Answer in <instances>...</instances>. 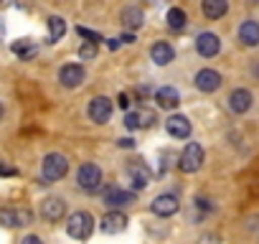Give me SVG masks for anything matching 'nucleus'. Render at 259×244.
Returning <instances> with one entry per match:
<instances>
[{
	"instance_id": "14",
	"label": "nucleus",
	"mask_w": 259,
	"mask_h": 244,
	"mask_svg": "<svg viewBox=\"0 0 259 244\" xmlns=\"http://www.w3.org/2000/svg\"><path fill=\"white\" fill-rule=\"evenodd\" d=\"M104 204L112 206L114 211H119L122 206H130V204H135V193H130V191H122V188H109L104 193Z\"/></svg>"
},
{
	"instance_id": "12",
	"label": "nucleus",
	"mask_w": 259,
	"mask_h": 244,
	"mask_svg": "<svg viewBox=\"0 0 259 244\" xmlns=\"http://www.w3.org/2000/svg\"><path fill=\"white\" fill-rule=\"evenodd\" d=\"M41 214H44L46 221H59V219H64V214H66V204H64V198H56V196L44 198V204H41Z\"/></svg>"
},
{
	"instance_id": "18",
	"label": "nucleus",
	"mask_w": 259,
	"mask_h": 244,
	"mask_svg": "<svg viewBox=\"0 0 259 244\" xmlns=\"http://www.w3.org/2000/svg\"><path fill=\"white\" fill-rule=\"evenodd\" d=\"M239 41L244 46H259V23L256 21H244L239 26Z\"/></svg>"
},
{
	"instance_id": "4",
	"label": "nucleus",
	"mask_w": 259,
	"mask_h": 244,
	"mask_svg": "<svg viewBox=\"0 0 259 244\" xmlns=\"http://www.w3.org/2000/svg\"><path fill=\"white\" fill-rule=\"evenodd\" d=\"M201 166H203V148H201L198 143H188V145L183 148V155H181V160H178V168H181L183 173H196Z\"/></svg>"
},
{
	"instance_id": "25",
	"label": "nucleus",
	"mask_w": 259,
	"mask_h": 244,
	"mask_svg": "<svg viewBox=\"0 0 259 244\" xmlns=\"http://www.w3.org/2000/svg\"><path fill=\"white\" fill-rule=\"evenodd\" d=\"M97 51H99V49H97V44H89V41H87V44L79 49V59H84V61L97 59Z\"/></svg>"
},
{
	"instance_id": "1",
	"label": "nucleus",
	"mask_w": 259,
	"mask_h": 244,
	"mask_svg": "<svg viewBox=\"0 0 259 244\" xmlns=\"http://www.w3.org/2000/svg\"><path fill=\"white\" fill-rule=\"evenodd\" d=\"M92 231H94V219H92L89 211H74V214L69 216V221H66V234H69L71 239L84 241V239L92 236Z\"/></svg>"
},
{
	"instance_id": "30",
	"label": "nucleus",
	"mask_w": 259,
	"mask_h": 244,
	"mask_svg": "<svg viewBox=\"0 0 259 244\" xmlns=\"http://www.w3.org/2000/svg\"><path fill=\"white\" fill-rule=\"evenodd\" d=\"M18 171L13 166H6V163H0V176H16Z\"/></svg>"
},
{
	"instance_id": "35",
	"label": "nucleus",
	"mask_w": 259,
	"mask_h": 244,
	"mask_svg": "<svg viewBox=\"0 0 259 244\" xmlns=\"http://www.w3.org/2000/svg\"><path fill=\"white\" fill-rule=\"evenodd\" d=\"M3 114H6V109H3V104H0V119H3Z\"/></svg>"
},
{
	"instance_id": "6",
	"label": "nucleus",
	"mask_w": 259,
	"mask_h": 244,
	"mask_svg": "<svg viewBox=\"0 0 259 244\" xmlns=\"http://www.w3.org/2000/svg\"><path fill=\"white\" fill-rule=\"evenodd\" d=\"M89 119L92 122H97V125H104V122H109V117H112V99H107V97H94L92 102H89Z\"/></svg>"
},
{
	"instance_id": "15",
	"label": "nucleus",
	"mask_w": 259,
	"mask_h": 244,
	"mask_svg": "<svg viewBox=\"0 0 259 244\" xmlns=\"http://www.w3.org/2000/svg\"><path fill=\"white\" fill-rule=\"evenodd\" d=\"M196 87H198L201 92H216V89L221 87L219 71H213V69H201V71L196 74Z\"/></svg>"
},
{
	"instance_id": "37",
	"label": "nucleus",
	"mask_w": 259,
	"mask_h": 244,
	"mask_svg": "<svg viewBox=\"0 0 259 244\" xmlns=\"http://www.w3.org/2000/svg\"><path fill=\"white\" fill-rule=\"evenodd\" d=\"M0 36H3V23H0Z\"/></svg>"
},
{
	"instance_id": "21",
	"label": "nucleus",
	"mask_w": 259,
	"mask_h": 244,
	"mask_svg": "<svg viewBox=\"0 0 259 244\" xmlns=\"http://www.w3.org/2000/svg\"><path fill=\"white\" fill-rule=\"evenodd\" d=\"M143 11L140 8H124L122 11V26L127 28V31H138L140 26H143Z\"/></svg>"
},
{
	"instance_id": "24",
	"label": "nucleus",
	"mask_w": 259,
	"mask_h": 244,
	"mask_svg": "<svg viewBox=\"0 0 259 244\" xmlns=\"http://www.w3.org/2000/svg\"><path fill=\"white\" fill-rule=\"evenodd\" d=\"M0 226H21L18 224V209H0Z\"/></svg>"
},
{
	"instance_id": "29",
	"label": "nucleus",
	"mask_w": 259,
	"mask_h": 244,
	"mask_svg": "<svg viewBox=\"0 0 259 244\" xmlns=\"http://www.w3.org/2000/svg\"><path fill=\"white\" fill-rule=\"evenodd\" d=\"M249 196H251L254 201H259V178L249 183Z\"/></svg>"
},
{
	"instance_id": "7",
	"label": "nucleus",
	"mask_w": 259,
	"mask_h": 244,
	"mask_svg": "<svg viewBox=\"0 0 259 244\" xmlns=\"http://www.w3.org/2000/svg\"><path fill=\"white\" fill-rule=\"evenodd\" d=\"M99 229L104 231V234H119V231H124L127 229V216L122 214V211H107L104 216H102V224H99Z\"/></svg>"
},
{
	"instance_id": "36",
	"label": "nucleus",
	"mask_w": 259,
	"mask_h": 244,
	"mask_svg": "<svg viewBox=\"0 0 259 244\" xmlns=\"http://www.w3.org/2000/svg\"><path fill=\"white\" fill-rule=\"evenodd\" d=\"M249 3H251V6H259V0H249Z\"/></svg>"
},
{
	"instance_id": "8",
	"label": "nucleus",
	"mask_w": 259,
	"mask_h": 244,
	"mask_svg": "<svg viewBox=\"0 0 259 244\" xmlns=\"http://www.w3.org/2000/svg\"><path fill=\"white\" fill-rule=\"evenodd\" d=\"M127 173H130V181H133V188L135 191H143L148 183H150V168L143 163V160H135L127 166Z\"/></svg>"
},
{
	"instance_id": "28",
	"label": "nucleus",
	"mask_w": 259,
	"mask_h": 244,
	"mask_svg": "<svg viewBox=\"0 0 259 244\" xmlns=\"http://www.w3.org/2000/svg\"><path fill=\"white\" fill-rule=\"evenodd\" d=\"M138 117H140V128H148L153 122V112H138Z\"/></svg>"
},
{
	"instance_id": "26",
	"label": "nucleus",
	"mask_w": 259,
	"mask_h": 244,
	"mask_svg": "<svg viewBox=\"0 0 259 244\" xmlns=\"http://www.w3.org/2000/svg\"><path fill=\"white\" fill-rule=\"evenodd\" d=\"M76 33H79V36H84L89 44H99V41H102V36H99V33H94V31H89V28H81V26L76 28Z\"/></svg>"
},
{
	"instance_id": "22",
	"label": "nucleus",
	"mask_w": 259,
	"mask_h": 244,
	"mask_svg": "<svg viewBox=\"0 0 259 244\" xmlns=\"http://www.w3.org/2000/svg\"><path fill=\"white\" fill-rule=\"evenodd\" d=\"M64 33H66V23H64V18L51 16V18H49V44L61 41V38H64Z\"/></svg>"
},
{
	"instance_id": "13",
	"label": "nucleus",
	"mask_w": 259,
	"mask_h": 244,
	"mask_svg": "<svg viewBox=\"0 0 259 244\" xmlns=\"http://www.w3.org/2000/svg\"><path fill=\"white\" fill-rule=\"evenodd\" d=\"M150 209H153L155 216H173V214L178 211V198H176L173 193H163V196H158V198L150 204Z\"/></svg>"
},
{
	"instance_id": "5",
	"label": "nucleus",
	"mask_w": 259,
	"mask_h": 244,
	"mask_svg": "<svg viewBox=\"0 0 259 244\" xmlns=\"http://www.w3.org/2000/svg\"><path fill=\"white\" fill-rule=\"evenodd\" d=\"M84 79H87V71H84L81 64H66V66H61V71H59V82H61L66 89L81 87Z\"/></svg>"
},
{
	"instance_id": "23",
	"label": "nucleus",
	"mask_w": 259,
	"mask_h": 244,
	"mask_svg": "<svg viewBox=\"0 0 259 244\" xmlns=\"http://www.w3.org/2000/svg\"><path fill=\"white\" fill-rule=\"evenodd\" d=\"M186 23H188V16H186L183 8H170V11H168V26H170L173 31H183Z\"/></svg>"
},
{
	"instance_id": "11",
	"label": "nucleus",
	"mask_w": 259,
	"mask_h": 244,
	"mask_svg": "<svg viewBox=\"0 0 259 244\" xmlns=\"http://www.w3.org/2000/svg\"><path fill=\"white\" fill-rule=\"evenodd\" d=\"M196 51H198L201 56L211 59V56H216V54L221 51V38H219L216 33H201V36L196 38Z\"/></svg>"
},
{
	"instance_id": "20",
	"label": "nucleus",
	"mask_w": 259,
	"mask_h": 244,
	"mask_svg": "<svg viewBox=\"0 0 259 244\" xmlns=\"http://www.w3.org/2000/svg\"><path fill=\"white\" fill-rule=\"evenodd\" d=\"M11 49H13V54H16L21 61H31V59L38 54V46H36V41H31V38H18Z\"/></svg>"
},
{
	"instance_id": "32",
	"label": "nucleus",
	"mask_w": 259,
	"mask_h": 244,
	"mask_svg": "<svg viewBox=\"0 0 259 244\" xmlns=\"http://www.w3.org/2000/svg\"><path fill=\"white\" fill-rule=\"evenodd\" d=\"M201 244H219V236H213V234H206V236H201Z\"/></svg>"
},
{
	"instance_id": "31",
	"label": "nucleus",
	"mask_w": 259,
	"mask_h": 244,
	"mask_svg": "<svg viewBox=\"0 0 259 244\" xmlns=\"http://www.w3.org/2000/svg\"><path fill=\"white\" fill-rule=\"evenodd\" d=\"M117 104H119L122 109H130V94H119V97H117Z\"/></svg>"
},
{
	"instance_id": "27",
	"label": "nucleus",
	"mask_w": 259,
	"mask_h": 244,
	"mask_svg": "<svg viewBox=\"0 0 259 244\" xmlns=\"http://www.w3.org/2000/svg\"><path fill=\"white\" fill-rule=\"evenodd\" d=\"M124 125H127V130H138V128H140V117H138V112H130V114L124 117Z\"/></svg>"
},
{
	"instance_id": "19",
	"label": "nucleus",
	"mask_w": 259,
	"mask_h": 244,
	"mask_svg": "<svg viewBox=\"0 0 259 244\" xmlns=\"http://www.w3.org/2000/svg\"><path fill=\"white\" fill-rule=\"evenodd\" d=\"M201 8H203V16H206V18L219 21V18H224L226 11H229V0H203Z\"/></svg>"
},
{
	"instance_id": "17",
	"label": "nucleus",
	"mask_w": 259,
	"mask_h": 244,
	"mask_svg": "<svg viewBox=\"0 0 259 244\" xmlns=\"http://www.w3.org/2000/svg\"><path fill=\"white\" fill-rule=\"evenodd\" d=\"M150 56H153V61H155L158 66H168V64L173 61L176 51H173V46H170V44H165V41H158V44H153V49H150Z\"/></svg>"
},
{
	"instance_id": "2",
	"label": "nucleus",
	"mask_w": 259,
	"mask_h": 244,
	"mask_svg": "<svg viewBox=\"0 0 259 244\" xmlns=\"http://www.w3.org/2000/svg\"><path fill=\"white\" fill-rule=\"evenodd\" d=\"M41 171H44V178L46 181L56 183V181H61L69 173V160L61 153H49L44 158V163H41Z\"/></svg>"
},
{
	"instance_id": "10",
	"label": "nucleus",
	"mask_w": 259,
	"mask_h": 244,
	"mask_svg": "<svg viewBox=\"0 0 259 244\" xmlns=\"http://www.w3.org/2000/svg\"><path fill=\"white\" fill-rule=\"evenodd\" d=\"M251 102H254V97H251L249 89H234V92L229 94V109H231L234 114L249 112V109H251Z\"/></svg>"
},
{
	"instance_id": "3",
	"label": "nucleus",
	"mask_w": 259,
	"mask_h": 244,
	"mask_svg": "<svg viewBox=\"0 0 259 244\" xmlns=\"http://www.w3.org/2000/svg\"><path fill=\"white\" fill-rule=\"evenodd\" d=\"M76 183L81 191L87 193H94L99 186H102V168L97 163H81L79 173H76Z\"/></svg>"
},
{
	"instance_id": "33",
	"label": "nucleus",
	"mask_w": 259,
	"mask_h": 244,
	"mask_svg": "<svg viewBox=\"0 0 259 244\" xmlns=\"http://www.w3.org/2000/svg\"><path fill=\"white\" fill-rule=\"evenodd\" d=\"M21 244H44V241H41V239H38L36 234H31V236H26V239H23Z\"/></svg>"
},
{
	"instance_id": "34",
	"label": "nucleus",
	"mask_w": 259,
	"mask_h": 244,
	"mask_svg": "<svg viewBox=\"0 0 259 244\" xmlns=\"http://www.w3.org/2000/svg\"><path fill=\"white\" fill-rule=\"evenodd\" d=\"M117 143H119V148H133V140H130V138H122Z\"/></svg>"
},
{
	"instance_id": "16",
	"label": "nucleus",
	"mask_w": 259,
	"mask_h": 244,
	"mask_svg": "<svg viewBox=\"0 0 259 244\" xmlns=\"http://www.w3.org/2000/svg\"><path fill=\"white\" fill-rule=\"evenodd\" d=\"M155 102H158L160 109H176L178 102H181V94H178L176 87H160L155 92Z\"/></svg>"
},
{
	"instance_id": "9",
	"label": "nucleus",
	"mask_w": 259,
	"mask_h": 244,
	"mask_svg": "<svg viewBox=\"0 0 259 244\" xmlns=\"http://www.w3.org/2000/svg\"><path fill=\"white\" fill-rule=\"evenodd\" d=\"M165 130H168L170 138L186 140V138L191 135V122H188V117H183V114H173V117H168V122H165Z\"/></svg>"
}]
</instances>
